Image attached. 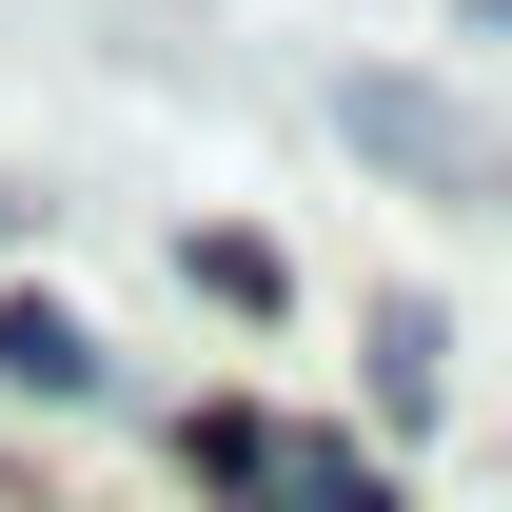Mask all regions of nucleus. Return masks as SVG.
<instances>
[{
    "instance_id": "2",
    "label": "nucleus",
    "mask_w": 512,
    "mask_h": 512,
    "mask_svg": "<svg viewBox=\"0 0 512 512\" xmlns=\"http://www.w3.org/2000/svg\"><path fill=\"white\" fill-rule=\"evenodd\" d=\"M355 158H394V178H434V197H473V178H493V138L453 119L434 79H355Z\"/></svg>"
},
{
    "instance_id": "4",
    "label": "nucleus",
    "mask_w": 512,
    "mask_h": 512,
    "mask_svg": "<svg viewBox=\"0 0 512 512\" xmlns=\"http://www.w3.org/2000/svg\"><path fill=\"white\" fill-rule=\"evenodd\" d=\"M375 394H394V414H434V316H414V296L375 316Z\"/></svg>"
},
{
    "instance_id": "1",
    "label": "nucleus",
    "mask_w": 512,
    "mask_h": 512,
    "mask_svg": "<svg viewBox=\"0 0 512 512\" xmlns=\"http://www.w3.org/2000/svg\"><path fill=\"white\" fill-rule=\"evenodd\" d=\"M197 493H237V512H394V473L355 434H296V414H197Z\"/></svg>"
},
{
    "instance_id": "5",
    "label": "nucleus",
    "mask_w": 512,
    "mask_h": 512,
    "mask_svg": "<svg viewBox=\"0 0 512 512\" xmlns=\"http://www.w3.org/2000/svg\"><path fill=\"white\" fill-rule=\"evenodd\" d=\"M0 512H20V473H0Z\"/></svg>"
},
{
    "instance_id": "3",
    "label": "nucleus",
    "mask_w": 512,
    "mask_h": 512,
    "mask_svg": "<svg viewBox=\"0 0 512 512\" xmlns=\"http://www.w3.org/2000/svg\"><path fill=\"white\" fill-rule=\"evenodd\" d=\"M0 375L20 394H99V335H79L60 296H20V316H0Z\"/></svg>"
}]
</instances>
